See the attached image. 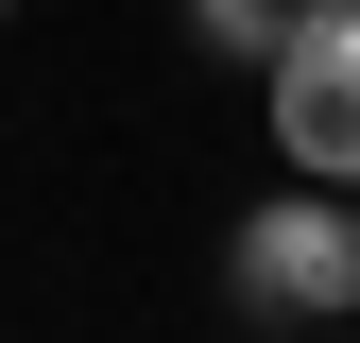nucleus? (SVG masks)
<instances>
[{
	"label": "nucleus",
	"instance_id": "obj_4",
	"mask_svg": "<svg viewBox=\"0 0 360 343\" xmlns=\"http://www.w3.org/2000/svg\"><path fill=\"white\" fill-rule=\"evenodd\" d=\"M0 18H18V0H0Z\"/></svg>",
	"mask_w": 360,
	"mask_h": 343
},
{
	"label": "nucleus",
	"instance_id": "obj_2",
	"mask_svg": "<svg viewBox=\"0 0 360 343\" xmlns=\"http://www.w3.org/2000/svg\"><path fill=\"white\" fill-rule=\"evenodd\" d=\"M275 155L326 172V189H360V0H326L275 52Z\"/></svg>",
	"mask_w": 360,
	"mask_h": 343
},
{
	"label": "nucleus",
	"instance_id": "obj_3",
	"mask_svg": "<svg viewBox=\"0 0 360 343\" xmlns=\"http://www.w3.org/2000/svg\"><path fill=\"white\" fill-rule=\"evenodd\" d=\"M309 18H326V0H189V34H206V52H257V69H275Z\"/></svg>",
	"mask_w": 360,
	"mask_h": 343
},
{
	"label": "nucleus",
	"instance_id": "obj_5",
	"mask_svg": "<svg viewBox=\"0 0 360 343\" xmlns=\"http://www.w3.org/2000/svg\"><path fill=\"white\" fill-rule=\"evenodd\" d=\"M343 343H360V326H343Z\"/></svg>",
	"mask_w": 360,
	"mask_h": 343
},
{
	"label": "nucleus",
	"instance_id": "obj_1",
	"mask_svg": "<svg viewBox=\"0 0 360 343\" xmlns=\"http://www.w3.org/2000/svg\"><path fill=\"white\" fill-rule=\"evenodd\" d=\"M223 292L257 326H360V206L326 172H292L257 224H223Z\"/></svg>",
	"mask_w": 360,
	"mask_h": 343
}]
</instances>
